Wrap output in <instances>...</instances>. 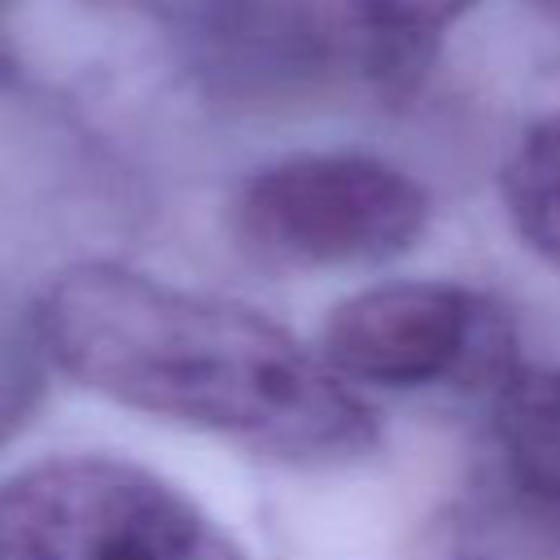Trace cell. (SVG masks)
Returning <instances> with one entry per match:
<instances>
[{
    "label": "cell",
    "mask_w": 560,
    "mask_h": 560,
    "mask_svg": "<svg viewBox=\"0 0 560 560\" xmlns=\"http://www.w3.org/2000/svg\"><path fill=\"white\" fill-rule=\"evenodd\" d=\"M48 359L83 389L276 459L337 464L376 438L372 411L289 328L171 280L79 262L35 311Z\"/></svg>",
    "instance_id": "cell-1"
},
{
    "label": "cell",
    "mask_w": 560,
    "mask_h": 560,
    "mask_svg": "<svg viewBox=\"0 0 560 560\" xmlns=\"http://www.w3.org/2000/svg\"><path fill=\"white\" fill-rule=\"evenodd\" d=\"M0 560H249L192 494L118 455H44L0 481Z\"/></svg>",
    "instance_id": "cell-2"
},
{
    "label": "cell",
    "mask_w": 560,
    "mask_h": 560,
    "mask_svg": "<svg viewBox=\"0 0 560 560\" xmlns=\"http://www.w3.org/2000/svg\"><path fill=\"white\" fill-rule=\"evenodd\" d=\"M241 241L284 267H363L407 254L429 228V192L372 153H293L236 192Z\"/></svg>",
    "instance_id": "cell-3"
},
{
    "label": "cell",
    "mask_w": 560,
    "mask_h": 560,
    "mask_svg": "<svg viewBox=\"0 0 560 560\" xmlns=\"http://www.w3.org/2000/svg\"><path fill=\"white\" fill-rule=\"evenodd\" d=\"M319 354L341 381L359 385H464L499 368L503 319L464 284L385 280L341 298L328 311Z\"/></svg>",
    "instance_id": "cell-4"
},
{
    "label": "cell",
    "mask_w": 560,
    "mask_h": 560,
    "mask_svg": "<svg viewBox=\"0 0 560 560\" xmlns=\"http://www.w3.org/2000/svg\"><path fill=\"white\" fill-rule=\"evenodd\" d=\"M494 438L512 481L534 499L560 503V363L503 376Z\"/></svg>",
    "instance_id": "cell-5"
},
{
    "label": "cell",
    "mask_w": 560,
    "mask_h": 560,
    "mask_svg": "<svg viewBox=\"0 0 560 560\" xmlns=\"http://www.w3.org/2000/svg\"><path fill=\"white\" fill-rule=\"evenodd\" d=\"M472 0H354V35L363 70L385 92H416L433 66V52Z\"/></svg>",
    "instance_id": "cell-6"
},
{
    "label": "cell",
    "mask_w": 560,
    "mask_h": 560,
    "mask_svg": "<svg viewBox=\"0 0 560 560\" xmlns=\"http://www.w3.org/2000/svg\"><path fill=\"white\" fill-rule=\"evenodd\" d=\"M499 192L525 249L560 267V114L525 127L503 162Z\"/></svg>",
    "instance_id": "cell-7"
},
{
    "label": "cell",
    "mask_w": 560,
    "mask_h": 560,
    "mask_svg": "<svg viewBox=\"0 0 560 560\" xmlns=\"http://www.w3.org/2000/svg\"><path fill=\"white\" fill-rule=\"evenodd\" d=\"M529 4H534L538 13H547V18H556V22H560V0H529Z\"/></svg>",
    "instance_id": "cell-8"
}]
</instances>
